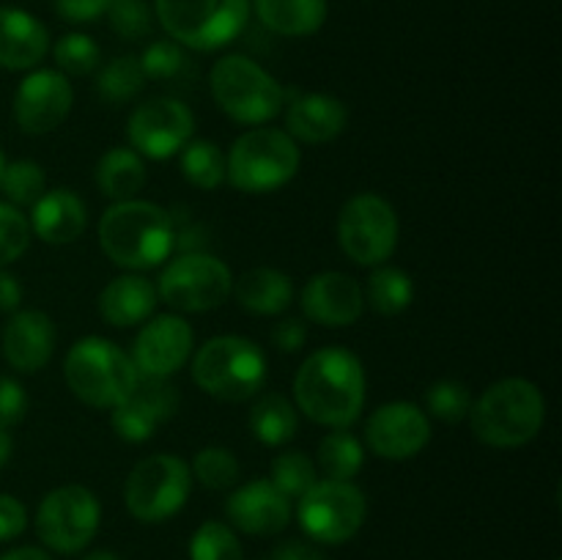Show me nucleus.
Returning a JSON list of instances; mask_svg holds the SVG:
<instances>
[{"instance_id":"f704fd0d","label":"nucleus","mask_w":562,"mask_h":560,"mask_svg":"<svg viewBox=\"0 0 562 560\" xmlns=\"http://www.w3.org/2000/svg\"><path fill=\"white\" fill-rule=\"evenodd\" d=\"M190 560H241V544L223 522H203L190 541Z\"/></svg>"},{"instance_id":"f257e3e1","label":"nucleus","mask_w":562,"mask_h":560,"mask_svg":"<svg viewBox=\"0 0 562 560\" xmlns=\"http://www.w3.org/2000/svg\"><path fill=\"white\" fill-rule=\"evenodd\" d=\"M296 406L327 428H349L366 406V371L344 346L318 349L294 377Z\"/></svg>"},{"instance_id":"9d476101","label":"nucleus","mask_w":562,"mask_h":560,"mask_svg":"<svg viewBox=\"0 0 562 560\" xmlns=\"http://www.w3.org/2000/svg\"><path fill=\"white\" fill-rule=\"evenodd\" d=\"M340 250L360 267H382L398 245V214L376 192L349 198L338 214Z\"/></svg>"},{"instance_id":"f8f14e48","label":"nucleus","mask_w":562,"mask_h":560,"mask_svg":"<svg viewBox=\"0 0 562 560\" xmlns=\"http://www.w3.org/2000/svg\"><path fill=\"white\" fill-rule=\"evenodd\" d=\"M300 525L313 541L344 544L360 533L366 522V494L351 481H316L300 497Z\"/></svg>"},{"instance_id":"423d86ee","label":"nucleus","mask_w":562,"mask_h":560,"mask_svg":"<svg viewBox=\"0 0 562 560\" xmlns=\"http://www.w3.org/2000/svg\"><path fill=\"white\" fill-rule=\"evenodd\" d=\"M192 379L220 401H247L267 382V357L241 335H217L192 357Z\"/></svg>"},{"instance_id":"4be33fe9","label":"nucleus","mask_w":562,"mask_h":560,"mask_svg":"<svg viewBox=\"0 0 562 560\" xmlns=\"http://www.w3.org/2000/svg\"><path fill=\"white\" fill-rule=\"evenodd\" d=\"M31 212V234L47 245H71L82 236L88 225L86 203L71 190H44V195L33 203Z\"/></svg>"},{"instance_id":"cd10ccee","label":"nucleus","mask_w":562,"mask_h":560,"mask_svg":"<svg viewBox=\"0 0 562 560\" xmlns=\"http://www.w3.org/2000/svg\"><path fill=\"white\" fill-rule=\"evenodd\" d=\"M296 406L285 395L267 393L250 410V432L258 443L278 448L294 439L296 434Z\"/></svg>"},{"instance_id":"1a4fd4ad","label":"nucleus","mask_w":562,"mask_h":560,"mask_svg":"<svg viewBox=\"0 0 562 560\" xmlns=\"http://www.w3.org/2000/svg\"><path fill=\"white\" fill-rule=\"evenodd\" d=\"M192 489V472L173 453H154L132 467L124 486L126 508L135 519L157 525L184 508Z\"/></svg>"},{"instance_id":"20e7f679","label":"nucleus","mask_w":562,"mask_h":560,"mask_svg":"<svg viewBox=\"0 0 562 560\" xmlns=\"http://www.w3.org/2000/svg\"><path fill=\"white\" fill-rule=\"evenodd\" d=\"M66 384L82 404L113 410L137 388V368L119 344L99 335L77 340L64 362Z\"/></svg>"},{"instance_id":"7c9ffc66","label":"nucleus","mask_w":562,"mask_h":560,"mask_svg":"<svg viewBox=\"0 0 562 560\" xmlns=\"http://www.w3.org/2000/svg\"><path fill=\"white\" fill-rule=\"evenodd\" d=\"M143 86H146V75L135 55H119L108 60L97 75V93L108 104L132 102L143 91Z\"/></svg>"},{"instance_id":"dca6fc26","label":"nucleus","mask_w":562,"mask_h":560,"mask_svg":"<svg viewBox=\"0 0 562 560\" xmlns=\"http://www.w3.org/2000/svg\"><path fill=\"white\" fill-rule=\"evenodd\" d=\"M192 346H195V333L181 316L151 318L143 324L132 344V362L137 368V377L143 379H168L173 377L184 362L190 360Z\"/></svg>"},{"instance_id":"864d4df0","label":"nucleus","mask_w":562,"mask_h":560,"mask_svg":"<svg viewBox=\"0 0 562 560\" xmlns=\"http://www.w3.org/2000/svg\"><path fill=\"white\" fill-rule=\"evenodd\" d=\"M3 168H5V159H3V154H0V176H3Z\"/></svg>"},{"instance_id":"49530a36","label":"nucleus","mask_w":562,"mask_h":560,"mask_svg":"<svg viewBox=\"0 0 562 560\" xmlns=\"http://www.w3.org/2000/svg\"><path fill=\"white\" fill-rule=\"evenodd\" d=\"M305 340H307V329L300 318H285V322H280L278 327L272 329V344L278 346L280 351H285V355L300 351L302 346H305Z\"/></svg>"},{"instance_id":"6e6552de","label":"nucleus","mask_w":562,"mask_h":560,"mask_svg":"<svg viewBox=\"0 0 562 560\" xmlns=\"http://www.w3.org/2000/svg\"><path fill=\"white\" fill-rule=\"evenodd\" d=\"M212 97L239 124H267L283 110V88L247 55H225L212 66Z\"/></svg>"},{"instance_id":"4468645a","label":"nucleus","mask_w":562,"mask_h":560,"mask_svg":"<svg viewBox=\"0 0 562 560\" xmlns=\"http://www.w3.org/2000/svg\"><path fill=\"white\" fill-rule=\"evenodd\" d=\"M195 132V115L173 97H157L143 102L130 115V143L140 157L168 159L190 143Z\"/></svg>"},{"instance_id":"5701e85b","label":"nucleus","mask_w":562,"mask_h":560,"mask_svg":"<svg viewBox=\"0 0 562 560\" xmlns=\"http://www.w3.org/2000/svg\"><path fill=\"white\" fill-rule=\"evenodd\" d=\"M349 110L340 99L329 93H302L289 104L285 126L294 141L302 143H329L346 130Z\"/></svg>"},{"instance_id":"ddd939ff","label":"nucleus","mask_w":562,"mask_h":560,"mask_svg":"<svg viewBox=\"0 0 562 560\" xmlns=\"http://www.w3.org/2000/svg\"><path fill=\"white\" fill-rule=\"evenodd\" d=\"M99 500L93 497L91 489L58 486L42 500L36 511V533L42 544L60 555H75L93 541L99 530Z\"/></svg>"},{"instance_id":"473e14b6","label":"nucleus","mask_w":562,"mask_h":560,"mask_svg":"<svg viewBox=\"0 0 562 560\" xmlns=\"http://www.w3.org/2000/svg\"><path fill=\"white\" fill-rule=\"evenodd\" d=\"M0 190L5 192L11 206H33L47 190V176H44L42 165L31 163V159H16L3 168Z\"/></svg>"},{"instance_id":"603ef678","label":"nucleus","mask_w":562,"mask_h":560,"mask_svg":"<svg viewBox=\"0 0 562 560\" xmlns=\"http://www.w3.org/2000/svg\"><path fill=\"white\" fill-rule=\"evenodd\" d=\"M82 560H121V558L115 552H110V549H97V552L86 555Z\"/></svg>"},{"instance_id":"79ce46f5","label":"nucleus","mask_w":562,"mask_h":560,"mask_svg":"<svg viewBox=\"0 0 562 560\" xmlns=\"http://www.w3.org/2000/svg\"><path fill=\"white\" fill-rule=\"evenodd\" d=\"M31 245V223L11 203H0V267L16 261Z\"/></svg>"},{"instance_id":"ea45409f","label":"nucleus","mask_w":562,"mask_h":560,"mask_svg":"<svg viewBox=\"0 0 562 560\" xmlns=\"http://www.w3.org/2000/svg\"><path fill=\"white\" fill-rule=\"evenodd\" d=\"M140 69L148 80H176V77L184 71L187 55L181 49V44H176L173 38H159V42H151L146 49H143Z\"/></svg>"},{"instance_id":"09e8293b","label":"nucleus","mask_w":562,"mask_h":560,"mask_svg":"<svg viewBox=\"0 0 562 560\" xmlns=\"http://www.w3.org/2000/svg\"><path fill=\"white\" fill-rule=\"evenodd\" d=\"M272 560H324L322 552L316 547L305 541H285L274 549Z\"/></svg>"},{"instance_id":"393cba45","label":"nucleus","mask_w":562,"mask_h":560,"mask_svg":"<svg viewBox=\"0 0 562 560\" xmlns=\"http://www.w3.org/2000/svg\"><path fill=\"white\" fill-rule=\"evenodd\" d=\"M234 294L245 311L258 316H278L294 302V283L280 269L256 267L236 280Z\"/></svg>"},{"instance_id":"f3484780","label":"nucleus","mask_w":562,"mask_h":560,"mask_svg":"<svg viewBox=\"0 0 562 560\" xmlns=\"http://www.w3.org/2000/svg\"><path fill=\"white\" fill-rule=\"evenodd\" d=\"M75 91L66 75L55 69H36L20 82L14 93V121L27 135H47L69 115Z\"/></svg>"},{"instance_id":"aec40b11","label":"nucleus","mask_w":562,"mask_h":560,"mask_svg":"<svg viewBox=\"0 0 562 560\" xmlns=\"http://www.w3.org/2000/svg\"><path fill=\"white\" fill-rule=\"evenodd\" d=\"M55 351V324L44 311H14L3 329V355L20 373H36Z\"/></svg>"},{"instance_id":"c85d7f7f","label":"nucleus","mask_w":562,"mask_h":560,"mask_svg":"<svg viewBox=\"0 0 562 560\" xmlns=\"http://www.w3.org/2000/svg\"><path fill=\"white\" fill-rule=\"evenodd\" d=\"M362 443L346 428H333L327 437L318 443V467L329 481H351L362 470Z\"/></svg>"},{"instance_id":"c9c22d12","label":"nucleus","mask_w":562,"mask_h":560,"mask_svg":"<svg viewBox=\"0 0 562 560\" xmlns=\"http://www.w3.org/2000/svg\"><path fill=\"white\" fill-rule=\"evenodd\" d=\"M472 410V395L467 384L456 379H442L426 393V412L442 423H461Z\"/></svg>"},{"instance_id":"58836bf2","label":"nucleus","mask_w":562,"mask_h":560,"mask_svg":"<svg viewBox=\"0 0 562 560\" xmlns=\"http://www.w3.org/2000/svg\"><path fill=\"white\" fill-rule=\"evenodd\" d=\"M104 14H108L110 27L126 42H140L154 27V14L146 0H110Z\"/></svg>"},{"instance_id":"c756f323","label":"nucleus","mask_w":562,"mask_h":560,"mask_svg":"<svg viewBox=\"0 0 562 560\" xmlns=\"http://www.w3.org/2000/svg\"><path fill=\"white\" fill-rule=\"evenodd\" d=\"M415 300V283L398 267H379L368 278V302L382 316H395L406 311Z\"/></svg>"},{"instance_id":"f03ea898","label":"nucleus","mask_w":562,"mask_h":560,"mask_svg":"<svg viewBox=\"0 0 562 560\" xmlns=\"http://www.w3.org/2000/svg\"><path fill=\"white\" fill-rule=\"evenodd\" d=\"M99 247L115 267H159L176 247L173 217L151 201H115L99 220Z\"/></svg>"},{"instance_id":"0eeeda50","label":"nucleus","mask_w":562,"mask_h":560,"mask_svg":"<svg viewBox=\"0 0 562 560\" xmlns=\"http://www.w3.org/2000/svg\"><path fill=\"white\" fill-rule=\"evenodd\" d=\"M250 0H154L159 25L181 47L212 53L247 27Z\"/></svg>"},{"instance_id":"37998d69","label":"nucleus","mask_w":562,"mask_h":560,"mask_svg":"<svg viewBox=\"0 0 562 560\" xmlns=\"http://www.w3.org/2000/svg\"><path fill=\"white\" fill-rule=\"evenodd\" d=\"M27 412V395L16 379L0 377V428L16 426Z\"/></svg>"},{"instance_id":"a878e982","label":"nucleus","mask_w":562,"mask_h":560,"mask_svg":"<svg viewBox=\"0 0 562 560\" xmlns=\"http://www.w3.org/2000/svg\"><path fill=\"white\" fill-rule=\"evenodd\" d=\"M256 14L278 36H313L327 22V0H256Z\"/></svg>"},{"instance_id":"72a5a7b5","label":"nucleus","mask_w":562,"mask_h":560,"mask_svg":"<svg viewBox=\"0 0 562 560\" xmlns=\"http://www.w3.org/2000/svg\"><path fill=\"white\" fill-rule=\"evenodd\" d=\"M269 481L280 489L289 500L302 497L316 478V464L311 461V456L302 453V450H289V453H280L278 459L272 461V475Z\"/></svg>"},{"instance_id":"a19ab883","label":"nucleus","mask_w":562,"mask_h":560,"mask_svg":"<svg viewBox=\"0 0 562 560\" xmlns=\"http://www.w3.org/2000/svg\"><path fill=\"white\" fill-rule=\"evenodd\" d=\"M110 423H113V432L119 434L124 443H148V439L154 437V432L159 428V423L154 421L151 412L146 410L143 404H137L135 399H126L121 401L119 406H113V417H110Z\"/></svg>"},{"instance_id":"b1692460","label":"nucleus","mask_w":562,"mask_h":560,"mask_svg":"<svg viewBox=\"0 0 562 560\" xmlns=\"http://www.w3.org/2000/svg\"><path fill=\"white\" fill-rule=\"evenodd\" d=\"M157 285L140 275L113 278L99 294V313L113 327H135L146 322L157 307Z\"/></svg>"},{"instance_id":"39448f33","label":"nucleus","mask_w":562,"mask_h":560,"mask_svg":"<svg viewBox=\"0 0 562 560\" xmlns=\"http://www.w3.org/2000/svg\"><path fill=\"white\" fill-rule=\"evenodd\" d=\"M300 163L302 154L289 132L258 126L234 141L225 157V179L239 192L263 195L289 184Z\"/></svg>"},{"instance_id":"c03bdc74","label":"nucleus","mask_w":562,"mask_h":560,"mask_svg":"<svg viewBox=\"0 0 562 560\" xmlns=\"http://www.w3.org/2000/svg\"><path fill=\"white\" fill-rule=\"evenodd\" d=\"M27 527V511L11 494H0V541H11Z\"/></svg>"},{"instance_id":"9b49d317","label":"nucleus","mask_w":562,"mask_h":560,"mask_svg":"<svg viewBox=\"0 0 562 560\" xmlns=\"http://www.w3.org/2000/svg\"><path fill=\"white\" fill-rule=\"evenodd\" d=\"M234 291L231 269L206 253H184L173 258L157 285L159 300L181 313H206L223 305Z\"/></svg>"},{"instance_id":"a211bd4d","label":"nucleus","mask_w":562,"mask_h":560,"mask_svg":"<svg viewBox=\"0 0 562 560\" xmlns=\"http://www.w3.org/2000/svg\"><path fill=\"white\" fill-rule=\"evenodd\" d=\"M366 294L351 275L318 272L302 289V311L324 327H349L362 316Z\"/></svg>"},{"instance_id":"4c0bfd02","label":"nucleus","mask_w":562,"mask_h":560,"mask_svg":"<svg viewBox=\"0 0 562 560\" xmlns=\"http://www.w3.org/2000/svg\"><path fill=\"white\" fill-rule=\"evenodd\" d=\"M192 475L206 489H231L239 481V461L225 448H203L192 461Z\"/></svg>"},{"instance_id":"bb28decb","label":"nucleus","mask_w":562,"mask_h":560,"mask_svg":"<svg viewBox=\"0 0 562 560\" xmlns=\"http://www.w3.org/2000/svg\"><path fill=\"white\" fill-rule=\"evenodd\" d=\"M146 184V165L135 148H110L97 163V187L113 201H130Z\"/></svg>"},{"instance_id":"6ab92c4d","label":"nucleus","mask_w":562,"mask_h":560,"mask_svg":"<svg viewBox=\"0 0 562 560\" xmlns=\"http://www.w3.org/2000/svg\"><path fill=\"white\" fill-rule=\"evenodd\" d=\"M225 514L247 536H274L291 522V500L272 481L258 478L231 494Z\"/></svg>"},{"instance_id":"2eb2a0df","label":"nucleus","mask_w":562,"mask_h":560,"mask_svg":"<svg viewBox=\"0 0 562 560\" xmlns=\"http://www.w3.org/2000/svg\"><path fill=\"white\" fill-rule=\"evenodd\" d=\"M366 443L379 459H415L431 443V421L426 412L409 401L382 404L366 423Z\"/></svg>"},{"instance_id":"3c124183","label":"nucleus","mask_w":562,"mask_h":560,"mask_svg":"<svg viewBox=\"0 0 562 560\" xmlns=\"http://www.w3.org/2000/svg\"><path fill=\"white\" fill-rule=\"evenodd\" d=\"M9 456H11V437L5 434V428H0V467L9 461Z\"/></svg>"},{"instance_id":"2f4dec72","label":"nucleus","mask_w":562,"mask_h":560,"mask_svg":"<svg viewBox=\"0 0 562 560\" xmlns=\"http://www.w3.org/2000/svg\"><path fill=\"white\" fill-rule=\"evenodd\" d=\"M181 176L198 190H214L225 181V154L212 141H190L181 148Z\"/></svg>"},{"instance_id":"7ed1b4c3","label":"nucleus","mask_w":562,"mask_h":560,"mask_svg":"<svg viewBox=\"0 0 562 560\" xmlns=\"http://www.w3.org/2000/svg\"><path fill=\"white\" fill-rule=\"evenodd\" d=\"M472 434L492 448H519L541 434L547 401L532 382L519 377L499 379L483 390L470 410Z\"/></svg>"},{"instance_id":"8fccbe9b","label":"nucleus","mask_w":562,"mask_h":560,"mask_svg":"<svg viewBox=\"0 0 562 560\" xmlns=\"http://www.w3.org/2000/svg\"><path fill=\"white\" fill-rule=\"evenodd\" d=\"M0 560H53V558L38 547H16L11 549V552H5Z\"/></svg>"},{"instance_id":"412c9836","label":"nucleus","mask_w":562,"mask_h":560,"mask_svg":"<svg viewBox=\"0 0 562 560\" xmlns=\"http://www.w3.org/2000/svg\"><path fill=\"white\" fill-rule=\"evenodd\" d=\"M49 49L42 22L14 5H0V66L9 71L36 69Z\"/></svg>"},{"instance_id":"de8ad7c7","label":"nucleus","mask_w":562,"mask_h":560,"mask_svg":"<svg viewBox=\"0 0 562 560\" xmlns=\"http://www.w3.org/2000/svg\"><path fill=\"white\" fill-rule=\"evenodd\" d=\"M22 302V285L11 272L0 269V311L14 313Z\"/></svg>"},{"instance_id":"a18cd8bd","label":"nucleus","mask_w":562,"mask_h":560,"mask_svg":"<svg viewBox=\"0 0 562 560\" xmlns=\"http://www.w3.org/2000/svg\"><path fill=\"white\" fill-rule=\"evenodd\" d=\"M66 22H93L108 11L110 0H53Z\"/></svg>"},{"instance_id":"e433bc0d","label":"nucleus","mask_w":562,"mask_h":560,"mask_svg":"<svg viewBox=\"0 0 562 560\" xmlns=\"http://www.w3.org/2000/svg\"><path fill=\"white\" fill-rule=\"evenodd\" d=\"M60 75L86 77L99 66V44L86 33H66L53 49Z\"/></svg>"}]
</instances>
